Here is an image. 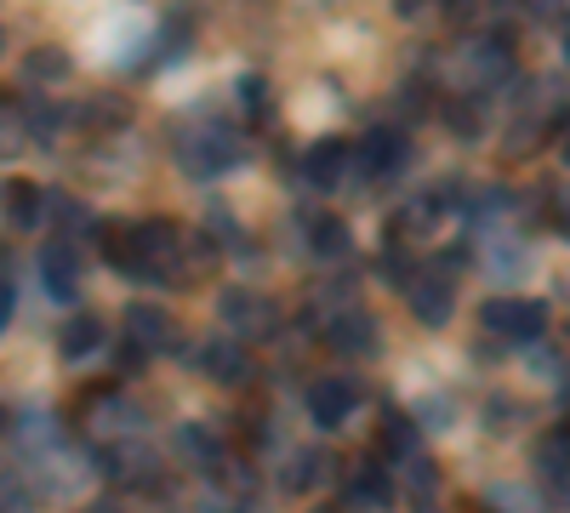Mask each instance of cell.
I'll list each match as a JSON object with an SVG mask.
<instances>
[{
    "instance_id": "obj_18",
    "label": "cell",
    "mask_w": 570,
    "mask_h": 513,
    "mask_svg": "<svg viewBox=\"0 0 570 513\" xmlns=\"http://www.w3.org/2000/svg\"><path fill=\"white\" fill-rule=\"evenodd\" d=\"M29 75H35V80H63V75H69V58H63V52H35V58H29Z\"/></svg>"
},
{
    "instance_id": "obj_5",
    "label": "cell",
    "mask_w": 570,
    "mask_h": 513,
    "mask_svg": "<svg viewBox=\"0 0 570 513\" xmlns=\"http://www.w3.org/2000/svg\"><path fill=\"white\" fill-rule=\"evenodd\" d=\"M462 75H468L473 86H502V80L513 75V52H508V40H497V34L473 40L468 52H462Z\"/></svg>"
},
{
    "instance_id": "obj_10",
    "label": "cell",
    "mask_w": 570,
    "mask_h": 513,
    "mask_svg": "<svg viewBox=\"0 0 570 513\" xmlns=\"http://www.w3.org/2000/svg\"><path fill=\"white\" fill-rule=\"evenodd\" d=\"M200 359H206V371H212L217 383H246L252 377V354L234 343V337H212Z\"/></svg>"
},
{
    "instance_id": "obj_19",
    "label": "cell",
    "mask_w": 570,
    "mask_h": 513,
    "mask_svg": "<svg viewBox=\"0 0 570 513\" xmlns=\"http://www.w3.org/2000/svg\"><path fill=\"white\" fill-rule=\"evenodd\" d=\"M177 445H183V451H195V456H212V451H217V440H212L206 428H183Z\"/></svg>"
},
{
    "instance_id": "obj_17",
    "label": "cell",
    "mask_w": 570,
    "mask_h": 513,
    "mask_svg": "<svg viewBox=\"0 0 570 513\" xmlns=\"http://www.w3.org/2000/svg\"><path fill=\"white\" fill-rule=\"evenodd\" d=\"M383 451L389 456H411L416 451V423H411V416H400V411L383 416Z\"/></svg>"
},
{
    "instance_id": "obj_2",
    "label": "cell",
    "mask_w": 570,
    "mask_h": 513,
    "mask_svg": "<svg viewBox=\"0 0 570 513\" xmlns=\"http://www.w3.org/2000/svg\"><path fill=\"white\" fill-rule=\"evenodd\" d=\"M480 319H485V332L502 337V343H531V337L548 332V308L525 303V297H491Z\"/></svg>"
},
{
    "instance_id": "obj_1",
    "label": "cell",
    "mask_w": 570,
    "mask_h": 513,
    "mask_svg": "<svg viewBox=\"0 0 570 513\" xmlns=\"http://www.w3.org/2000/svg\"><path fill=\"white\" fill-rule=\"evenodd\" d=\"M240 160H246V144L228 126H195L177 137V166L188 177H217V171H234Z\"/></svg>"
},
{
    "instance_id": "obj_4",
    "label": "cell",
    "mask_w": 570,
    "mask_h": 513,
    "mask_svg": "<svg viewBox=\"0 0 570 513\" xmlns=\"http://www.w3.org/2000/svg\"><path fill=\"white\" fill-rule=\"evenodd\" d=\"M405 297H411V314H416L422 325H445V319H451V303H456V292H451V274H445V268H428V274H416L411 286H405Z\"/></svg>"
},
{
    "instance_id": "obj_24",
    "label": "cell",
    "mask_w": 570,
    "mask_h": 513,
    "mask_svg": "<svg viewBox=\"0 0 570 513\" xmlns=\"http://www.w3.org/2000/svg\"><path fill=\"white\" fill-rule=\"evenodd\" d=\"M325 513H337V507H325Z\"/></svg>"
},
{
    "instance_id": "obj_6",
    "label": "cell",
    "mask_w": 570,
    "mask_h": 513,
    "mask_svg": "<svg viewBox=\"0 0 570 513\" xmlns=\"http://www.w3.org/2000/svg\"><path fill=\"white\" fill-rule=\"evenodd\" d=\"M354 405H360V388H354L348 377H325V383H314V394H308V411H314L320 428H343L348 416H354Z\"/></svg>"
},
{
    "instance_id": "obj_20",
    "label": "cell",
    "mask_w": 570,
    "mask_h": 513,
    "mask_svg": "<svg viewBox=\"0 0 570 513\" xmlns=\"http://www.w3.org/2000/svg\"><path fill=\"white\" fill-rule=\"evenodd\" d=\"M12 303H18V297H12V286L0 279V332H7V319H12Z\"/></svg>"
},
{
    "instance_id": "obj_12",
    "label": "cell",
    "mask_w": 570,
    "mask_h": 513,
    "mask_svg": "<svg viewBox=\"0 0 570 513\" xmlns=\"http://www.w3.org/2000/svg\"><path fill=\"white\" fill-rule=\"evenodd\" d=\"M0 200H7V217L18 223V228H35L40 217H46V195L35 189V182H7V195H0Z\"/></svg>"
},
{
    "instance_id": "obj_16",
    "label": "cell",
    "mask_w": 570,
    "mask_h": 513,
    "mask_svg": "<svg viewBox=\"0 0 570 513\" xmlns=\"http://www.w3.org/2000/svg\"><path fill=\"white\" fill-rule=\"evenodd\" d=\"M348 496H354L360 507H389L394 485H389V474H383V468H360V474H354V485H348Z\"/></svg>"
},
{
    "instance_id": "obj_23",
    "label": "cell",
    "mask_w": 570,
    "mask_h": 513,
    "mask_svg": "<svg viewBox=\"0 0 570 513\" xmlns=\"http://www.w3.org/2000/svg\"><path fill=\"white\" fill-rule=\"evenodd\" d=\"M564 160H570V144H564Z\"/></svg>"
},
{
    "instance_id": "obj_7",
    "label": "cell",
    "mask_w": 570,
    "mask_h": 513,
    "mask_svg": "<svg viewBox=\"0 0 570 513\" xmlns=\"http://www.w3.org/2000/svg\"><path fill=\"white\" fill-rule=\"evenodd\" d=\"M40 286H46V297H58V303H69L80 292V257H75V246H46Z\"/></svg>"
},
{
    "instance_id": "obj_14",
    "label": "cell",
    "mask_w": 570,
    "mask_h": 513,
    "mask_svg": "<svg viewBox=\"0 0 570 513\" xmlns=\"http://www.w3.org/2000/svg\"><path fill=\"white\" fill-rule=\"evenodd\" d=\"M98 348H104V319L80 314V319L63 325V359H86V354H98Z\"/></svg>"
},
{
    "instance_id": "obj_22",
    "label": "cell",
    "mask_w": 570,
    "mask_h": 513,
    "mask_svg": "<svg viewBox=\"0 0 570 513\" xmlns=\"http://www.w3.org/2000/svg\"><path fill=\"white\" fill-rule=\"evenodd\" d=\"M0 428H7V411H0Z\"/></svg>"
},
{
    "instance_id": "obj_21",
    "label": "cell",
    "mask_w": 570,
    "mask_h": 513,
    "mask_svg": "<svg viewBox=\"0 0 570 513\" xmlns=\"http://www.w3.org/2000/svg\"><path fill=\"white\" fill-rule=\"evenodd\" d=\"M564 58H570V34H564Z\"/></svg>"
},
{
    "instance_id": "obj_11",
    "label": "cell",
    "mask_w": 570,
    "mask_h": 513,
    "mask_svg": "<svg viewBox=\"0 0 570 513\" xmlns=\"http://www.w3.org/2000/svg\"><path fill=\"white\" fill-rule=\"evenodd\" d=\"M360 160H365V171H371V177L394 171V166L405 160V137H400V131H389V126H383V131H371V137H365V149H360Z\"/></svg>"
},
{
    "instance_id": "obj_9",
    "label": "cell",
    "mask_w": 570,
    "mask_h": 513,
    "mask_svg": "<svg viewBox=\"0 0 570 513\" xmlns=\"http://www.w3.org/2000/svg\"><path fill=\"white\" fill-rule=\"evenodd\" d=\"M325 337H331V348H337V354H371L376 348V319L360 314V308H348V314H337V319L325 325Z\"/></svg>"
},
{
    "instance_id": "obj_8",
    "label": "cell",
    "mask_w": 570,
    "mask_h": 513,
    "mask_svg": "<svg viewBox=\"0 0 570 513\" xmlns=\"http://www.w3.org/2000/svg\"><path fill=\"white\" fill-rule=\"evenodd\" d=\"M223 319H228L234 337H263L268 325H274V308L263 297H252V292H228L223 297Z\"/></svg>"
},
{
    "instance_id": "obj_3",
    "label": "cell",
    "mask_w": 570,
    "mask_h": 513,
    "mask_svg": "<svg viewBox=\"0 0 570 513\" xmlns=\"http://www.w3.org/2000/svg\"><path fill=\"white\" fill-rule=\"evenodd\" d=\"M126 332H131V348L137 354H171L177 348V325L155 303H131L126 308Z\"/></svg>"
},
{
    "instance_id": "obj_13",
    "label": "cell",
    "mask_w": 570,
    "mask_h": 513,
    "mask_svg": "<svg viewBox=\"0 0 570 513\" xmlns=\"http://www.w3.org/2000/svg\"><path fill=\"white\" fill-rule=\"evenodd\" d=\"M343 160H348V149H343V144H331V137H325V144H314V149L303 155V177L325 189V182H337Z\"/></svg>"
},
{
    "instance_id": "obj_15",
    "label": "cell",
    "mask_w": 570,
    "mask_h": 513,
    "mask_svg": "<svg viewBox=\"0 0 570 513\" xmlns=\"http://www.w3.org/2000/svg\"><path fill=\"white\" fill-rule=\"evenodd\" d=\"M308 251H314V257H343V251H348V223H337V217H308Z\"/></svg>"
}]
</instances>
